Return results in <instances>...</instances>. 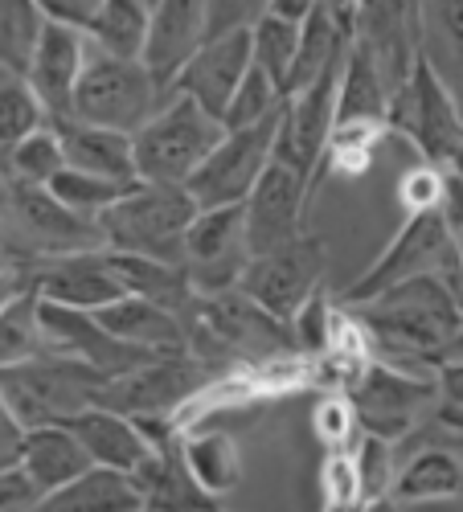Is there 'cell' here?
Wrapping results in <instances>:
<instances>
[{
  "mask_svg": "<svg viewBox=\"0 0 463 512\" xmlns=\"http://www.w3.org/2000/svg\"><path fill=\"white\" fill-rule=\"evenodd\" d=\"M136 181H107L95 173H82V168H62V173L46 185L54 193V201H62L70 213H82V218H99V213L119 201Z\"/></svg>",
  "mask_w": 463,
  "mask_h": 512,
  "instance_id": "obj_36",
  "label": "cell"
},
{
  "mask_svg": "<svg viewBox=\"0 0 463 512\" xmlns=\"http://www.w3.org/2000/svg\"><path fill=\"white\" fill-rule=\"evenodd\" d=\"M361 512H398V504H394L390 496H382V500H373V504H365Z\"/></svg>",
  "mask_w": 463,
  "mask_h": 512,
  "instance_id": "obj_51",
  "label": "cell"
},
{
  "mask_svg": "<svg viewBox=\"0 0 463 512\" xmlns=\"http://www.w3.org/2000/svg\"><path fill=\"white\" fill-rule=\"evenodd\" d=\"M353 426H357V418H353L349 398H324V402H320V410H316V435H320L332 451L349 439Z\"/></svg>",
  "mask_w": 463,
  "mask_h": 512,
  "instance_id": "obj_44",
  "label": "cell"
},
{
  "mask_svg": "<svg viewBox=\"0 0 463 512\" xmlns=\"http://www.w3.org/2000/svg\"><path fill=\"white\" fill-rule=\"evenodd\" d=\"M435 390H439V402H435L439 422L463 431V357L435 365Z\"/></svg>",
  "mask_w": 463,
  "mask_h": 512,
  "instance_id": "obj_42",
  "label": "cell"
},
{
  "mask_svg": "<svg viewBox=\"0 0 463 512\" xmlns=\"http://www.w3.org/2000/svg\"><path fill=\"white\" fill-rule=\"evenodd\" d=\"M46 304L78 308V312H99L115 304L119 295H128L119 287V279L107 267L103 250H74V254H50V259H21L13 263Z\"/></svg>",
  "mask_w": 463,
  "mask_h": 512,
  "instance_id": "obj_15",
  "label": "cell"
},
{
  "mask_svg": "<svg viewBox=\"0 0 463 512\" xmlns=\"http://www.w3.org/2000/svg\"><path fill=\"white\" fill-rule=\"evenodd\" d=\"M107 377L66 353H37L13 365H0V402L21 431L58 426L70 414L95 406Z\"/></svg>",
  "mask_w": 463,
  "mask_h": 512,
  "instance_id": "obj_3",
  "label": "cell"
},
{
  "mask_svg": "<svg viewBox=\"0 0 463 512\" xmlns=\"http://www.w3.org/2000/svg\"><path fill=\"white\" fill-rule=\"evenodd\" d=\"M160 82L148 74L144 62L132 58H87L78 74V87L70 95V119L87 127H107V132L136 136L140 127L160 107Z\"/></svg>",
  "mask_w": 463,
  "mask_h": 512,
  "instance_id": "obj_8",
  "label": "cell"
},
{
  "mask_svg": "<svg viewBox=\"0 0 463 512\" xmlns=\"http://www.w3.org/2000/svg\"><path fill=\"white\" fill-rule=\"evenodd\" d=\"M402 193V205L406 213H423V209H435L439 205V193H443V168H431V164H418L402 177L398 185Z\"/></svg>",
  "mask_w": 463,
  "mask_h": 512,
  "instance_id": "obj_43",
  "label": "cell"
},
{
  "mask_svg": "<svg viewBox=\"0 0 463 512\" xmlns=\"http://www.w3.org/2000/svg\"><path fill=\"white\" fill-rule=\"evenodd\" d=\"M29 512H144V500L132 476L111 472V467H91L78 480L37 496Z\"/></svg>",
  "mask_w": 463,
  "mask_h": 512,
  "instance_id": "obj_28",
  "label": "cell"
},
{
  "mask_svg": "<svg viewBox=\"0 0 463 512\" xmlns=\"http://www.w3.org/2000/svg\"><path fill=\"white\" fill-rule=\"evenodd\" d=\"M209 381H214V369L201 357H193L189 349L160 353L132 373L111 377L99 390L95 406H107L123 418H173L177 406H185L193 394H201Z\"/></svg>",
  "mask_w": 463,
  "mask_h": 512,
  "instance_id": "obj_10",
  "label": "cell"
},
{
  "mask_svg": "<svg viewBox=\"0 0 463 512\" xmlns=\"http://www.w3.org/2000/svg\"><path fill=\"white\" fill-rule=\"evenodd\" d=\"M87 58H91V46H87V37H82V29L54 25V21L41 25L25 82H29L41 115H46V123L70 119V95L78 87V74L87 66Z\"/></svg>",
  "mask_w": 463,
  "mask_h": 512,
  "instance_id": "obj_19",
  "label": "cell"
},
{
  "mask_svg": "<svg viewBox=\"0 0 463 512\" xmlns=\"http://www.w3.org/2000/svg\"><path fill=\"white\" fill-rule=\"evenodd\" d=\"M463 496V459L455 447H423L414 451L390 484L394 504H423V500H451Z\"/></svg>",
  "mask_w": 463,
  "mask_h": 512,
  "instance_id": "obj_29",
  "label": "cell"
},
{
  "mask_svg": "<svg viewBox=\"0 0 463 512\" xmlns=\"http://www.w3.org/2000/svg\"><path fill=\"white\" fill-rule=\"evenodd\" d=\"M324 496H328V512H361L365 508L353 455L332 451V459L324 463Z\"/></svg>",
  "mask_w": 463,
  "mask_h": 512,
  "instance_id": "obj_40",
  "label": "cell"
},
{
  "mask_svg": "<svg viewBox=\"0 0 463 512\" xmlns=\"http://www.w3.org/2000/svg\"><path fill=\"white\" fill-rule=\"evenodd\" d=\"M197 205L189 201L185 185H152L136 181L119 201L99 213V234L107 250L140 254V259L181 263L185 259V230Z\"/></svg>",
  "mask_w": 463,
  "mask_h": 512,
  "instance_id": "obj_4",
  "label": "cell"
},
{
  "mask_svg": "<svg viewBox=\"0 0 463 512\" xmlns=\"http://www.w3.org/2000/svg\"><path fill=\"white\" fill-rule=\"evenodd\" d=\"M58 140L66 168H82L107 181H136V164H132V136L107 132V127H87V123H50Z\"/></svg>",
  "mask_w": 463,
  "mask_h": 512,
  "instance_id": "obj_27",
  "label": "cell"
},
{
  "mask_svg": "<svg viewBox=\"0 0 463 512\" xmlns=\"http://www.w3.org/2000/svg\"><path fill=\"white\" fill-rule=\"evenodd\" d=\"M386 111H390V91L382 74H377L373 58L349 41L341 78H336L332 127H386Z\"/></svg>",
  "mask_w": 463,
  "mask_h": 512,
  "instance_id": "obj_26",
  "label": "cell"
},
{
  "mask_svg": "<svg viewBox=\"0 0 463 512\" xmlns=\"http://www.w3.org/2000/svg\"><path fill=\"white\" fill-rule=\"evenodd\" d=\"M345 398H349L353 418H357V426L365 435L398 443L402 435L414 431L418 418H423L427 410H435L439 390L427 377H410V373H398L394 365L373 361V365L361 369V377L349 386Z\"/></svg>",
  "mask_w": 463,
  "mask_h": 512,
  "instance_id": "obj_12",
  "label": "cell"
},
{
  "mask_svg": "<svg viewBox=\"0 0 463 512\" xmlns=\"http://www.w3.org/2000/svg\"><path fill=\"white\" fill-rule=\"evenodd\" d=\"M140 5H144V9H148V13H152V9H156V0H140Z\"/></svg>",
  "mask_w": 463,
  "mask_h": 512,
  "instance_id": "obj_52",
  "label": "cell"
},
{
  "mask_svg": "<svg viewBox=\"0 0 463 512\" xmlns=\"http://www.w3.org/2000/svg\"><path fill=\"white\" fill-rule=\"evenodd\" d=\"M37 13L54 21V25H70V29H87L91 17L99 13L103 0H33Z\"/></svg>",
  "mask_w": 463,
  "mask_h": 512,
  "instance_id": "obj_45",
  "label": "cell"
},
{
  "mask_svg": "<svg viewBox=\"0 0 463 512\" xmlns=\"http://www.w3.org/2000/svg\"><path fill=\"white\" fill-rule=\"evenodd\" d=\"M209 512H226V508H218V504H214V508H209Z\"/></svg>",
  "mask_w": 463,
  "mask_h": 512,
  "instance_id": "obj_54",
  "label": "cell"
},
{
  "mask_svg": "<svg viewBox=\"0 0 463 512\" xmlns=\"http://www.w3.org/2000/svg\"><path fill=\"white\" fill-rule=\"evenodd\" d=\"M341 312H353L361 332L382 353L418 357L431 365L443 357V349L463 328V312L439 275H418V279L394 283L386 291H377L373 300L341 308Z\"/></svg>",
  "mask_w": 463,
  "mask_h": 512,
  "instance_id": "obj_1",
  "label": "cell"
},
{
  "mask_svg": "<svg viewBox=\"0 0 463 512\" xmlns=\"http://www.w3.org/2000/svg\"><path fill=\"white\" fill-rule=\"evenodd\" d=\"M414 21H418V58L459 99L463 95V0H414Z\"/></svg>",
  "mask_w": 463,
  "mask_h": 512,
  "instance_id": "obj_22",
  "label": "cell"
},
{
  "mask_svg": "<svg viewBox=\"0 0 463 512\" xmlns=\"http://www.w3.org/2000/svg\"><path fill=\"white\" fill-rule=\"evenodd\" d=\"M181 455H185V467L193 484L205 492V496H226L238 488L242 480V459H238V447L230 435L222 431H205V435H189L181 439Z\"/></svg>",
  "mask_w": 463,
  "mask_h": 512,
  "instance_id": "obj_31",
  "label": "cell"
},
{
  "mask_svg": "<svg viewBox=\"0 0 463 512\" xmlns=\"http://www.w3.org/2000/svg\"><path fill=\"white\" fill-rule=\"evenodd\" d=\"M267 13V0H205V37L250 29Z\"/></svg>",
  "mask_w": 463,
  "mask_h": 512,
  "instance_id": "obj_41",
  "label": "cell"
},
{
  "mask_svg": "<svg viewBox=\"0 0 463 512\" xmlns=\"http://www.w3.org/2000/svg\"><path fill=\"white\" fill-rule=\"evenodd\" d=\"M181 263H185L193 295H218V291L238 287V279L250 263L242 201L193 213V222L185 230V259Z\"/></svg>",
  "mask_w": 463,
  "mask_h": 512,
  "instance_id": "obj_13",
  "label": "cell"
},
{
  "mask_svg": "<svg viewBox=\"0 0 463 512\" xmlns=\"http://www.w3.org/2000/svg\"><path fill=\"white\" fill-rule=\"evenodd\" d=\"M459 267V246L443 222L439 205L435 209H423V213H406L402 230L394 234V242L377 254L373 267L361 271L341 295H336V308H353V304H365L373 300L377 291H386L394 283H406V279H418V275H439L443 283H451Z\"/></svg>",
  "mask_w": 463,
  "mask_h": 512,
  "instance_id": "obj_7",
  "label": "cell"
},
{
  "mask_svg": "<svg viewBox=\"0 0 463 512\" xmlns=\"http://www.w3.org/2000/svg\"><path fill=\"white\" fill-rule=\"evenodd\" d=\"M324 271H328V242L304 230L300 238H291L267 254H255L238 279V291L250 295L259 308H267L275 320L291 324V316L320 291Z\"/></svg>",
  "mask_w": 463,
  "mask_h": 512,
  "instance_id": "obj_9",
  "label": "cell"
},
{
  "mask_svg": "<svg viewBox=\"0 0 463 512\" xmlns=\"http://www.w3.org/2000/svg\"><path fill=\"white\" fill-rule=\"evenodd\" d=\"M41 295L37 287L21 275V287L0 304V365H13L46 349V336H41Z\"/></svg>",
  "mask_w": 463,
  "mask_h": 512,
  "instance_id": "obj_32",
  "label": "cell"
},
{
  "mask_svg": "<svg viewBox=\"0 0 463 512\" xmlns=\"http://www.w3.org/2000/svg\"><path fill=\"white\" fill-rule=\"evenodd\" d=\"M41 25L46 17L37 13L33 0H0V66L25 78Z\"/></svg>",
  "mask_w": 463,
  "mask_h": 512,
  "instance_id": "obj_35",
  "label": "cell"
},
{
  "mask_svg": "<svg viewBox=\"0 0 463 512\" xmlns=\"http://www.w3.org/2000/svg\"><path fill=\"white\" fill-rule=\"evenodd\" d=\"M5 168H9V177L21 181V185H41L46 189L62 168H66V156H62V140L50 123H41L33 127L29 136H21L9 152H5Z\"/></svg>",
  "mask_w": 463,
  "mask_h": 512,
  "instance_id": "obj_34",
  "label": "cell"
},
{
  "mask_svg": "<svg viewBox=\"0 0 463 512\" xmlns=\"http://www.w3.org/2000/svg\"><path fill=\"white\" fill-rule=\"evenodd\" d=\"M62 426L82 443V451L91 455L95 467H111V472L132 476L136 467L152 455V443H148V435L140 431V426L132 418L107 410V406H87V410L70 414Z\"/></svg>",
  "mask_w": 463,
  "mask_h": 512,
  "instance_id": "obj_21",
  "label": "cell"
},
{
  "mask_svg": "<svg viewBox=\"0 0 463 512\" xmlns=\"http://www.w3.org/2000/svg\"><path fill=\"white\" fill-rule=\"evenodd\" d=\"M455 103H459V115H463V95H459V99H455Z\"/></svg>",
  "mask_w": 463,
  "mask_h": 512,
  "instance_id": "obj_53",
  "label": "cell"
},
{
  "mask_svg": "<svg viewBox=\"0 0 463 512\" xmlns=\"http://www.w3.org/2000/svg\"><path fill=\"white\" fill-rule=\"evenodd\" d=\"M250 70V29L222 33V37H205L193 50V58L177 70V78L168 82V95H185L193 99L205 115H214L222 123L230 95Z\"/></svg>",
  "mask_w": 463,
  "mask_h": 512,
  "instance_id": "obj_18",
  "label": "cell"
},
{
  "mask_svg": "<svg viewBox=\"0 0 463 512\" xmlns=\"http://www.w3.org/2000/svg\"><path fill=\"white\" fill-rule=\"evenodd\" d=\"M148 17L152 13L140 0H103L82 37H87V46H95V54L140 62L148 46Z\"/></svg>",
  "mask_w": 463,
  "mask_h": 512,
  "instance_id": "obj_30",
  "label": "cell"
},
{
  "mask_svg": "<svg viewBox=\"0 0 463 512\" xmlns=\"http://www.w3.org/2000/svg\"><path fill=\"white\" fill-rule=\"evenodd\" d=\"M316 0H267V13L275 17H287V21H304L312 13Z\"/></svg>",
  "mask_w": 463,
  "mask_h": 512,
  "instance_id": "obj_48",
  "label": "cell"
},
{
  "mask_svg": "<svg viewBox=\"0 0 463 512\" xmlns=\"http://www.w3.org/2000/svg\"><path fill=\"white\" fill-rule=\"evenodd\" d=\"M336 78H341V62L328 66L320 78H312L304 91L283 95L279 103V127H275V148L271 160L291 168L296 177L312 185L320 156L332 136V111H336Z\"/></svg>",
  "mask_w": 463,
  "mask_h": 512,
  "instance_id": "obj_14",
  "label": "cell"
},
{
  "mask_svg": "<svg viewBox=\"0 0 463 512\" xmlns=\"http://www.w3.org/2000/svg\"><path fill=\"white\" fill-rule=\"evenodd\" d=\"M189 353L209 365V357H238V361H275L296 353V336L283 320H275L267 308H259L250 295L218 291V295H197L189 316H185ZM214 369V365H209Z\"/></svg>",
  "mask_w": 463,
  "mask_h": 512,
  "instance_id": "obj_2",
  "label": "cell"
},
{
  "mask_svg": "<svg viewBox=\"0 0 463 512\" xmlns=\"http://www.w3.org/2000/svg\"><path fill=\"white\" fill-rule=\"evenodd\" d=\"M296 54H300V21L263 13L255 25H250V62H255L275 82L279 95L287 91V78H291V66H296Z\"/></svg>",
  "mask_w": 463,
  "mask_h": 512,
  "instance_id": "obj_33",
  "label": "cell"
},
{
  "mask_svg": "<svg viewBox=\"0 0 463 512\" xmlns=\"http://www.w3.org/2000/svg\"><path fill=\"white\" fill-rule=\"evenodd\" d=\"M386 132L406 136L423 164L431 168H455L463 164V115L455 95L443 87V78L423 62L414 58L406 82L390 95V111H386Z\"/></svg>",
  "mask_w": 463,
  "mask_h": 512,
  "instance_id": "obj_5",
  "label": "cell"
},
{
  "mask_svg": "<svg viewBox=\"0 0 463 512\" xmlns=\"http://www.w3.org/2000/svg\"><path fill=\"white\" fill-rule=\"evenodd\" d=\"M451 295H455V304H459V312H463V246H459V267H455V275H451Z\"/></svg>",
  "mask_w": 463,
  "mask_h": 512,
  "instance_id": "obj_49",
  "label": "cell"
},
{
  "mask_svg": "<svg viewBox=\"0 0 463 512\" xmlns=\"http://www.w3.org/2000/svg\"><path fill=\"white\" fill-rule=\"evenodd\" d=\"M308 201H312V185L291 173V168L271 160L263 168V177L255 181V189H250L242 201V226H246L250 259L291 242V238H300Z\"/></svg>",
  "mask_w": 463,
  "mask_h": 512,
  "instance_id": "obj_16",
  "label": "cell"
},
{
  "mask_svg": "<svg viewBox=\"0 0 463 512\" xmlns=\"http://www.w3.org/2000/svg\"><path fill=\"white\" fill-rule=\"evenodd\" d=\"M46 123V115H41L29 82L13 70L0 66V156H5L21 136H29L33 127Z\"/></svg>",
  "mask_w": 463,
  "mask_h": 512,
  "instance_id": "obj_37",
  "label": "cell"
},
{
  "mask_svg": "<svg viewBox=\"0 0 463 512\" xmlns=\"http://www.w3.org/2000/svg\"><path fill=\"white\" fill-rule=\"evenodd\" d=\"M279 103H283L279 87H275V82H271L255 62H250V70L242 74V82H238L234 95H230V107H226V115H222V127H226V132L255 127V123H263L267 115H275Z\"/></svg>",
  "mask_w": 463,
  "mask_h": 512,
  "instance_id": "obj_38",
  "label": "cell"
},
{
  "mask_svg": "<svg viewBox=\"0 0 463 512\" xmlns=\"http://www.w3.org/2000/svg\"><path fill=\"white\" fill-rule=\"evenodd\" d=\"M21 426L13 422V414L5 410V402H0V472L5 467H17V451H21Z\"/></svg>",
  "mask_w": 463,
  "mask_h": 512,
  "instance_id": "obj_47",
  "label": "cell"
},
{
  "mask_svg": "<svg viewBox=\"0 0 463 512\" xmlns=\"http://www.w3.org/2000/svg\"><path fill=\"white\" fill-rule=\"evenodd\" d=\"M455 173H459V177H463V164H459V168H455Z\"/></svg>",
  "mask_w": 463,
  "mask_h": 512,
  "instance_id": "obj_55",
  "label": "cell"
},
{
  "mask_svg": "<svg viewBox=\"0 0 463 512\" xmlns=\"http://www.w3.org/2000/svg\"><path fill=\"white\" fill-rule=\"evenodd\" d=\"M95 320L115 340H123V345H132V349H144V353H181V349H189L185 320L140 300V295H119L115 304L95 312Z\"/></svg>",
  "mask_w": 463,
  "mask_h": 512,
  "instance_id": "obj_23",
  "label": "cell"
},
{
  "mask_svg": "<svg viewBox=\"0 0 463 512\" xmlns=\"http://www.w3.org/2000/svg\"><path fill=\"white\" fill-rule=\"evenodd\" d=\"M353 467H357V484H361V500L365 504L390 496V484H394V472H398L394 443L377 439V435H365L357 455H353Z\"/></svg>",
  "mask_w": 463,
  "mask_h": 512,
  "instance_id": "obj_39",
  "label": "cell"
},
{
  "mask_svg": "<svg viewBox=\"0 0 463 512\" xmlns=\"http://www.w3.org/2000/svg\"><path fill=\"white\" fill-rule=\"evenodd\" d=\"M41 336H46V349L50 353H66L82 365L99 369L107 381L111 377H123L140 369L144 361L160 357V353H144V349H132L115 340L99 320L95 312H78V308H62V304H46L41 300Z\"/></svg>",
  "mask_w": 463,
  "mask_h": 512,
  "instance_id": "obj_17",
  "label": "cell"
},
{
  "mask_svg": "<svg viewBox=\"0 0 463 512\" xmlns=\"http://www.w3.org/2000/svg\"><path fill=\"white\" fill-rule=\"evenodd\" d=\"M201 41H205V0H156L140 62L160 82L164 95H168V82L177 78V70L193 58Z\"/></svg>",
  "mask_w": 463,
  "mask_h": 512,
  "instance_id": "obj_20",
  "label": "cell"
},
{
  "mask_svg": "<svg viewBox=\"0 0 463 512\" xmlns=\"http://www.w3.org/2000/svg\"><path fill=\"white\" fill-rule=\"evenodd\" d=\"M451 357H463V328H459V336L451 340V345L443 349V357H439V361H451ZM439 361H435V365H439Z\"/></svg>",
  "mask_w": 463,
  "mask_h": 512,
  "instance_id": "obj_50",
  "label": "cell"
},
{
  "mask_svg": "<svg viewBox=\"0 0 463 512\" xmlns=\"http://www.w3.org/2000/svg\"><path fill=\"white\" fill-rule=\"evenodd\" d=\"M107 267L111 275L119 279V287L128 295H140V300L173 312V316H189L193 308V287H189V275H185V263H160V259H140V254H119V250H107Z\"/></svg>",
  "mask_w": 463,
  "mask_h": 512,
  "instance_id": "obj_25",
  "label": "cell"
},
{
  "mask_svg": "<svg viewBox=\"0 0 463 512\" xmlns=\"http://www.w3.org/2000/svg\"><path fill=\"white\" fill-rule=\"evenodd\" d=\"M222 136H226V127L214 115H205L193 99L177 95L132 136L136 181L185 185Z\"/></svg>",
  "mask_w": 463,
  "mask_h": 512,
  "instance_id": "obj_6",
  "label": "cell"
},
{
  "mask_svg": "<svg viewBox=\"0 0 463 512\" xmlns=\"http://www.w3.org/2000/svg\"><path fill=\"white\" fill-rule=\"evenodd\" d=\"M275 127H279V111L267 115L255 127H242V132H226L214 152H209L197 173L185 181V193L197 209H214V205H238L246 201V193L255 189V181L263 177V168L271 164V148H275Z\"/></svg>",
  "mask_w": 463,
  "mask_h": 512,
  "instance_id": "obj_11",
  "label": "cell"
},
{
  "mask_svg": "<svg viewBox=\"0 0 463 512\" xmlns=\"http://www.w3.org/2000/svg\"><path fill=\"white\" fill-rule=\"evenodd\" d=\"M37 488L29 484V476L21 467H5L0 472V512H29L37 504Z\"/></svg>",
  "mask_w": 463,
  "mask_h": 512,
  "instance_id": "obj_46",
  "label": "cell"
},
{
  "mask_svg": "<svg viewBox=\"0 0 463 512\" xmlns=\"http://www.w3.org/2000/svg\"><path fill=\"white\" fill-rule=\"evenodd\" d=\"M17 467L29 476V484L46 496L70 480H78L82 472H91V455L82 451V443L66 431V426H33L21 435V451H17Z\"/></svg>",
  "mask_w": 463,
  "mask_h": 512,
  "instance_id": "obj_24",
  "label": "cell"
}]
</instances>
